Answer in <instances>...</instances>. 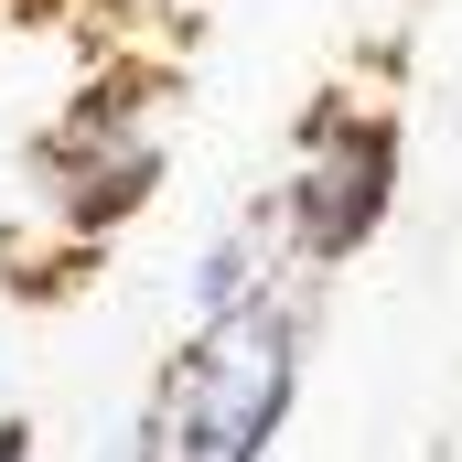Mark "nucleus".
<instances>
[{"instance_id": "obj_4", "label": "nucleus", "mask_w": 462, "mask_h": 462, "mask_svg": "<svg viewBox=\"0 0 462 462\" xmlns=\"http://www.w3.org/2000/svg\"><path fill=\"white\" fill-rule=\"evenodd\" d=\"M269 280H291V258H280V226H269V205H247L226 226L194 247V269H183V301H194V323H216L236 301H258Z\"/></svg>"}, {"instance_id": "obj_2", "label": "nucleus", "mask_w": 462, "mask_h": 462, "mask_svg": "<svg viewBox=\"0 0 462 462\" xmlns=\"http://www.w3.org/2000/svg\"><path fill=\"white\" fill-rule=\"evenodd\" d=\"M398 205V118L355 108V97H323L301 118V151H291V183L269 194V226H280V258L301 280L345 269L355 247H376Z\"/></svg>"}, {"instance_id": "obj_1", "label": "nucleus", "mask_w": 462, "mask_h": 462, "mask_svg": "<svg viewBox=\"0 0 462 462\" xmlns=\"http://www.w3.org/2000/svg\"><path fill=\"white\" fill-rule=\"evenodd\" d=\"M301 365H312V280L291 269L258 301L194 323L151 376L162 462H269V441L301 409Z\"/></svg>"}, {"instance_id": "obj_5", "label": "nucleus", "mask_w": 462, "mask_h": 462, "mask_svg": "<svg viewBox=\"0 0 462 462\" xmlns=\"http://www.w3.org/2000/svg\"><path fill=\"white\" fill-rule=\"evenodd\" d=\"M87 462H162V420H151V398H140V409H118L108 430H97V452Z\"/></svg>"}, {"instance_id": "obj_6", "label": "nucleus", "mask_w": 462, "mask_h": 462, "mask_svg": "<svg viewBox=\"0 0 462 462\" xmlns=\"http://www.w3.org/2000/svg\"><path fill=\"white\" fill-rule=\"evenodd\" d=\"M0 462H32V420H0Z\"/></svg>"}, {"instance_id": "obj_3", "label": "nucleus", "mask_w": 462, "mask_h": 462, "mask_svg": "<svg viewBox=\"0 0 462 462\" xmlns=\"http://www.w3.org/2000/svg\"><path fill=\"white\" fill-rule=\"evenodd\" d=\"M162 162H172L162 118L76 108L54 140H43V194H54V216H65L76 236H97V226H129V216L162 194Z\"/></svg>"}]
</instances>
